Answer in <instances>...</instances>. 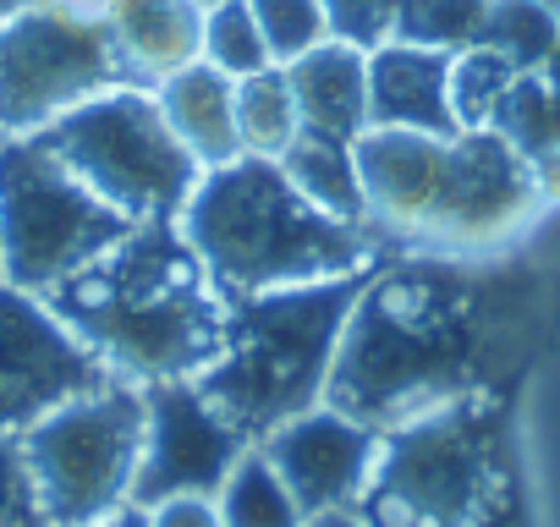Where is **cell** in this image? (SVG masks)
Masks as SVG:
<instances>
[{
    "label": "cell",
    "mask_w": 560,
    "mask_h": 527,
    "mask_svg": "<svg viewBox=\"0 0 560 527\" xmlns=\"http://www.w3.org/2000/svg\"><path fill=\"white\" fill-rule=\"evenodd\" d=\"M0 527H50L18 434H0Z\"/></svg>",
    "instance_id": "cell-27"
},
{
    "label": "cell",
    "mask_w": 560,
    "mask_h": 527,
    "mask_svg": "<svg viewBox=\"0 0 560 527\" xmlns=\"http://www.w3.org/2000/svg\"><path fill=\"white\" fill-rule=\"evenodd\" d=\"M298 132H303V116H298L287 67H264L253 78H236V138H242V154L280 160L298 143Z\"/></svg>",
    "instance_id": "cell-19"
},
{
    "label": "cell",
    "mask_w": 560,
    "mask_h": 527,
    "mask_svg": "<svg viewBox=\"0 0 560 527\" xmlns=\"http://www.w3.org/2000/svg\"><path fill=\"white\" fill-rule=\"evenodd\" d=\"M369 127L396 132H462L451 116V56L423 45H380L369 50Z\"/></svg>",
    "instance_id": "cell-14"
},
{
    "label": "cell",
    "mask_w": 560,
    "mask_h": 527,
    "mask_svg": "<svg viewBox=\"0 0 560 527\" xmlns=\"http://www.w3.org/2000/svg\"><path fill=\"white\" fill-rule=\"evenodd\" d=\"M214 500H220L225 527H308L298 494L287 489V478L269 467V456L258 445L242 450V461L231 467V478L220 483Z\"/></svg>",
    "instance_id": "cell-20"
},
{
    "label": "cell",
    "mask_w": 560,
    "mask_h": 527,
    "mask_svg": "<svg viewBox=\"0 0 560 527\" xmlns=\"http://www.w3.org/2000/svg\"><path fill=\"white\" fill-rule=\"evenodd\" d=\"M143 401H149L143 456H138L127 505L149 511L171 494H220V483L242 461L247 440L209 407V396L192 379L143 385Z\"/></svg>",
    "instance_id": "cell-12"
},
{
    "label": "cell",
    "mask_w": 560,
    "mask_h": 527,
    "mask_svg": "<svg viewBox=\"0 0 560 527\" xmlns=\"http://www.w3.org/2000/svg\"><path fill=\"white\" fill-rule=\"evenodd\" d=\"M154 99L176 132V143L198 160V171L231 165L242 160V138H236V78H225L209 61H192L171 78L154 83Z\"/></svg>",
    "instance_id": "cell-16"
},
{
    "label": "cell",
    "mask_w": 560,
    "mask_h": 527,
    "mask_svg": "<svg viewBox=\"0 0 560 527\" xmlns=\"http://www.w3.org/2000/svg\"><path fill=\"white\" fill-rule=\"evenodd\" d=\"M110 379L116 374L45 297L0 281V434H28L39 418Z\"/></svg>",
    "instance_id": "cell-11"
},
{
    "label": "cell",
    "mask_w": 560,
    "mask_h": 527,
    "mask_svg": "<svg viewBox=\"0 0 560 527\" xmlns=\"http://www.w3.org/2000/svg\"><path fill=\"white\" fill-rule=\"evenodd\" d=\"M538 78H544V83H549V89L560 94V45H555V50L544 56V67H538Z\"/></svg>",
    "instance_id": "cell-33"
},
{
    "label": "cell",
    "mask_w": 560,
    "mask_h": 527,
    "mask_svg": "<svg viewBox=\"0 0 560 527\" xmlns=\"http://www.w3.org/2000/svg\"><path fill=\"white\" fill-rule=\"evenodd\" d=\"M369 527H500L505 522V418L494 396L434 407L380 434L363 500Z\"/></svg>",
    "instance_id": "cell-5"
},
{
    "label": "cell",
    "mask_w": 560,
    "mask_h": 527,
    "mask_svg": "<svg viewBox=\"0 0 560 527\" xmlns=\"http://www.w3.org/2000/svg\"><path fill=\"white\" fill-rule=\"evenodd\" d=\"M527 270H489L462 253H396L363 276L325 401L369 429L494 396L533 347Z\"/></svg>",
    "instance_id": "cell-1"
},
{
    "label": "cell",
    "mask_w": 560,
    "mask_h": 527,
    "mask_svg": "<svg viewBox=\"0 0 560 527\" xmlns=\"http://www.w3.org/2000/svg\"><path fill=\"white\" fill-rule=\"evenodd\" d=\"M483 7L489 0H396V34L390 39L456 56V50L478 45Z\"/></svg>",
    "instance_id": "cell-25"
},
{
    "label": "cell",
    "mask_w": 560,
    "mask_h": 527,
    "mask_svg": "<svg viewBox=\"0 0 560 527\" xmlns=\"http://www.w3.org/2000/svg\"><path fill=\"white\" fill-rule=\"evenodd\" d=\"M45 143L132 225L176 220L198 187V160L176 143L154 89L127 83L83 99L61 121L45 127Z\"/></svg>",
    "instance_id": "cell-7"
},
{
    "label": "cell",
    "mask_w": 560,
    "mask_h": 527,
    "mask_svg": "<svg viewBox=\"0 0 560 527\" xmlns=\"http://www.w3.org/2000/svg\"><path fill=\"white\" fill-rule=\"evenodd\" d=\"M45 303L127 385L198 379L225 330V297L176 220H138Z\"/></svg>",
    "instance_id": "cell-2"
},
{
    "label": "cell",
    "mask_w": 560,
    "mask_h": 527,
    "mask_svg": "<svg viewBox=\"0 0 560 527\" xmlns=\"http://www.w3.org/2000/svg\"><path fill=\"white\" fill-rule=\"evenodd\" d=\"M258 28H264V45H269V61L287 67L308 50H319L330 39V17L319 0H247Z\"/></svg>",
    "instance_id": "cell-26"
},
{
    "label": "cell",
    "mask_w": 560,
    "mask_h": 527,
    "mask_svg": "<svg viewBox=\"0 0 560 527\" xmlns=\"http://www.w3.org/2000/svg\"><path fill=\"white\" fill-rule=\"evenodd\" d=\"M287 83L303 116V132L358 143L369 132V50L325 39L319 50L287 61Z\"/></svg>",
    "instance_id": "cell-15"
},
{
    "label": "cell",
    "mask_w": 560,
    "mask_h": 527,
    "mask_svg": "<svg viewBox=\"0 0 560 527\" xmlns=\"http://www.w3.org/2000/svg\"><path fill=\"white\" fill-rule=\"evenodd\" d=\"M187 247L220 286V297H253L275 286H308L363 276L385 247L325 209H314L280 171V160H231L198 176L176 214Z\"/></svg>",
    "instance_id": "cell-3"
},
{
    "label": "cell",
    "mask_w": 560,
    "mask_h": 527,
    "mask_svg": "<svg viewBox=\"0 0 560 527\" xmlns=\"http://www.w3.org/2000/svg\"><path fill=\"white\" fill-rule=\"evenodd\" d=\"M18 7H28V0H0V23H7V17H12Z\"/></svg>",
    "instance_id": "cell-34"
},
{
    "label": "cell",
    "mask_w": 560,
    "mask_h": 527,
    "mask_svg": "<svg viewBox=\"0 0 560 527\" xmlns=\"http://www.w3.org/2000/svg\"><path fill=\"white\" fill-rule=\"evenodd\" d=\"M330 17V39L352 50H380L396 34V0H319Z\"/></svg>",
    "instance_id": "cell-28"
},
{
    "label": "cell",
    "mask_w": 560,
    "mask_h": 527,
    "mask_svg": "<svg viewBox=\"0 0 560 527\" xmlns=\"http://www.w3.org/2000/svg\"><path fill=\"white\" fill-rule=\"evenodd\" d=\"M110 527H149V511H143V505H121V511L110 516Z\"/></svg>",
    "instance_id": "cell-32"
},
{
    "label": "cell",
    "mask_w": 560,
    "mask_h": 527,
    "mask_svg": "<svg viewBox=\"0 0 560 527\" xmlns=\"http://www.w3.org/2000/svg\"><path fill=\"white\" fill-rule=\"evenodd\" d=\"M50 7H67V12H83V17H105L116 0H50Z\"/></svg>",
    "instance_id": "cell-30"
},
{
    "label": "cell",
    "mask_w": 560,
    "mask_h": 527,
    "mask_svg": "<svg viewBox=\"0 0 560 527\" xmlns=\"http://www.w3.org/2000/svg\"><path fill=\"white\" fill-rule=\"evenodd\" d=\"M132 231L45 132L0 138V281L50 297Z\"/></svg>",
    "instance_id": "cell-6"
},
{
    "label": "cell",
    "mask_w": 560,
    "mask_h": 527,
    "mask_svg": "<svg viewBox=\"0 0 560 527\" xmlns=\"http://www.w3.org/2000/svg\"><path fill=\"white\" fill-rule=\"evenodd\" d=\"M308 527H369L358 511H330V516H314Z\"/></svg>",
    "instance_id": "cell-31"
},
{
    "label": "cell",
    "mask_w": 560,
    "mask_h": 527,
    "mask_svg": "<svg viewBox=\"0 0 560 527\" xmlns=\"http://www.w3.org/2000/svg\"><path fill=\"white\" fill-rule=\"evenodd\" d=\"M198 7H214V0H198Z\"/></svg>",
    "instance_id": "cell-36"
},
{
    "label": "cell",
    "mask_w": 560,
    "mask_h": 527,
    "mask_svg": "<svg viewBox=\"0 0 560 527\" xmlns=\"http://www.w3.org/2000/svg\"><path fill=\"white\" fill-rule=\"evenodd\" d=\"M538 203L527 160L494 132H451L440 154V176L418 225L423 253H478L500 236H511Z\"/></svg>",
    "instance_id": "cell-10"
},
{
    "label": "cell",
    "mask_w": 560,
    "mask_h": 527,
    "mask_svg": "<svg viewBox=\"0 0 560 527\" xmlns=\"http://www.w3.org/2000/svg\"><path fill=\"white\" fill-rule=\"evenodd\" d=\"M258 450L269 456V467L287 478V489L298 494L303 516H330V511H352L369 489L374 456H380V429L336 412L330 401L287 418L280 429H269L258 440Z\"/></svg>",
    "instance_id": "cell-13"
},
{
    "label": "cell",
    "mask_w": 560,
    "mask_h": 527,
    "mask_svg": "<svg viewBox=\"0 0 560 527\" xmlns=\"http://www.w3.org/2000/svg\"><path fill=\"white\" fill-rule=\"evenodd\" d=\"M138 83L110 23L28 0L0 23V138L45 132L94 94Z\"/></svg>",
    "instance_id": "cell-9"
},
{
    "label": "cell",
    "mask_w": 560,
    "mask_h": 527,
    "mask_svg": "<svg viewBox=\"0 0 560 527\" xmlns=\"http://www.w3.org/2000/svg\"><path fill=\"white\" fill-rule=\"evenodd\" d=\"M280 171H287V181L314 209H325V214L369 231V198H363V176H358V143L325 138V132H298V143L280 154Z\"/></svg>",
    "instance_id": "cell-18"
},
{
    "label": "cell",
    "mask_w": 560,
    "mask_h": 527,
    "mask_svg": "<svg viewBox=\"0 0 560 527\" xmlns=\"http://www.w3.org/2000/svg\"><path fill=\"white\" fill-rule=\"evenodd\" d=\"M516 78H522V72H516L505 56H494L489 45L456 50V56H451V116H456V127H462V132L489 127L494 110H500V99H505V89H511Z\"/></svg>",
    "instance_id": "cell-23"
},
{
    "label": "cell",
    "mask_w": 560,
    "mask_h": 527,
    "mask_svg": "<svg viewBox=\"0 0 560 527\" xmlns=\"http://www.w3.org/2000/svg\"><path fill=\"white\" fill-rule=\"evenodd\" d=\"M100 527H110V522H100Z\"/></svg>",
    "instance_id": "cell-37"
},
{
    "label": "cell",
    "mask_w": 560,
    "mask_h": 527,
    "mask_svg": "<svg viewBox=\"0 0 560 527\" xmlns=\"http://www.w3.org/2000/svg\"><path fill=\"white\" fill-rule=\"evenodd\" d=\"M143 385L110 379L18 434L50 527H100L127 505L143 456Z\"/></svg>",
    "instance_id": "cell-8"
},
{
    "label": "cell",
    "mask_w": 560,
    "mask_h": 527,
    "mask_svg": "<svg viewBox=\"0 0 560 527\" xmlns=\"http://www.w3.org/2000/svg\"><path fill=\"white\" fill-rule=\"evenodd\" d=\"M544 7H549V12H555V17H560V0H544Z\"/></svg>",
    "instance_id": "cell-35"
},
{
    "label": "cell",
    "mask_w": 560,
    "mask_h": 527,
    "mask_svg": "<svg viewBox=\"0 0 560 527\" xmlns=\"http://www.w3.org/2000/svg\"><path fill=\"white\" fill-rule=\"evenodd\" d=\"M198 61L220 67L225 78H253L269 61V45H264V28L253 17L247 0H214V7H203V50Z\"/></svg>",
    "instance_id": "cell-24"
},
{
    "label": "cell",
    "mask_w": 560,
    "mask_h": 527,
    "mask_svg": "<svg viewBox=\"0 0 560 527\" xmlns=\"http://www.w3.org/2000/svg\"><path fill=\"white\" fill-rule=\"evenodd\" d=\"M478 45L505 56L516 72H538L544 56L560 45V17L544 7V0H489Z\"/></svg>",
    "instance_id": "cell-21"
},
{
    "label": "cell",
    "mask_w": 560,
    "mask_h": 527,
    "mask_svg": "<svg viewBox=\"0 0 560 527\" xmlns=\"http://www.w3.org/2000/svg\"><path fill=\"white\" fill-rule=\"evenodd\" d=\"M132 78L154 89L160 78L182 72L203 50V7L198 0H116L105 12Z\"/></svg>",
    "instance_id": "cell-17"
},
{
    "label": "cell",
    "mask_w": 560,
    "mask_h": 527,
    "mask_svg": "<svg viewBox=\"0 0 560 527\" xmlns=\"http://www.w3.org/2000/svg\"><path fill=\"white\" fill-rule=\"evenodd\" d=\"M149 527H225L214 494H171L149 505Z\"/></svg>",
    "instance_id": "cell-29"
},
{
    "label": "cell",
    "mask_w": 560,
    "mask_h": 527,
    "mask_svg": "<svg viewBox=\"0 0 560 527\" xmlns=\"http://www.w3.org/2000/svg\"><path fill=\"white\" fill-rule=\"evenodd\" d=\"M489 127H494L522 160L560 154V94H555L538 72H522V78L505 89V99H500V110H494Z\"/></svg>",
    "instance_id": "cell-22"
},
{
    "label": "cell",
    "mask_w": 560,
    "mask_h": 527,
    "mask_svg": "<svg viewBox=\"0 0 560 527\" xmlns=\"http://www.w3.org/2000/svg\"><path fill=\"white\" fill-rule=\"evenodd\" d=\"M363 276L225 297L220 352L192 385L247 445L325 401Z\"/></svg>",
    "instance_id": "cell-4"
}]
</instances>
